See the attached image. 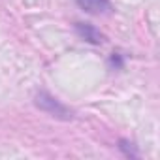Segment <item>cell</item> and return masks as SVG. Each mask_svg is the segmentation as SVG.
Here are the masks:
<instances>
[{
    "label": "cell",
    "mask_w": 160,
    "mask_h": 160,
    "mask_svg": "<svg viewBox=\"0 0 160 160\" xmlns=\"http://www.w3.org/2000/svg\"><path fill=\"white\" fill-rule=\"evenodd\" d=\"M34 104L40 111H43L49 117L58 119V121H70L73 117V111L47 91H38L36 96H34Z\"/></svg>",
    "instance_id": "1"
},
{
    "label": "cell",
    "mask_w": 160,
    "mask_h": 160,
    "mask_svg": "<svg viewBox=\"0 0 160 160\" xmlns=\"http://www.w3.org/2000/svg\"><path fill=\"white\" fill-rule=\"evenodd\" d=\"M73 28H75V34L81 38L83 42H87V43L102 45V43L106 42V36H104L94 25H91V23H81V21H77V23L73 25Z\"/></svg>",
    "instance_id": "2"
},
{
    "label": "cell",
    "mask_w": 160,
    "mask_h": 160,
    "mask_svg": "<svg viewBox=\"0 0 160 160\" xmlns=\"http://www.w3.org/2000/svg\"><path fill=\"white\" fill-rule=\"evenodd\" d=\"M75 4L91 15H104L111 12L109 0H75Z\"/></svg>",
    "instance_id": "3"
},
{
    "label": "cell",
    "mask_w": 160,
    "mask_h": 160,
    "mask_svg": "<svg viewBox=\"0 0 160 160\" xmlns=\"http://www.w3.org/2000/svg\"><path fill=\"white\" fill-rule=\"evenodd\" d=\"M119 149H121L122 154L128 156V158H138V156H139L138 147H136L132 141H128V139H121V141H119Z\"/></svg>",
    "instance_id": "4"
},
{
    "label": "cell",
    "mask_w": 160,
    "mask_h": 160,
    "mask_svg": "<svg viewBox=\"0 0 160 160\" xmlns=\"http://www.w3.org/2000/svg\"><path fill=\"white\" fill-rule=\"evenodd\" d=\"M109 62H111V66H115V68H122V58H121L119 53H113L111 58H109Z\"/></svg>",
    "instance_id": "5"
}]
</instances>
